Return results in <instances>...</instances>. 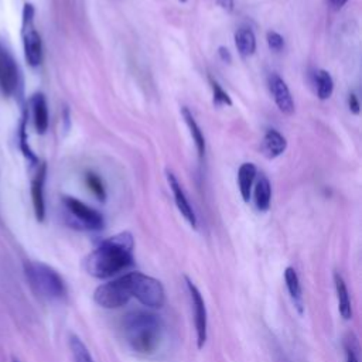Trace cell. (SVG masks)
<instances>
[{"mask_svg": "<svg viewBox=\"0 0 362 362\" xmlns=\"http://www.w3.org/2000/svg\"><path fill=\"white\" fill-rule=\"evenodd\" d=\"M134 240L130 232H120L103 240L83 262L85 270L96 279H107L133 263Z\"/></svg>", "mask_w": 362, "mask_h": 362, "instance_id": "obj_1", "label": "cell"}, {"mask_svg": "<svg viewBox=\"0 0 362 362\" xmlns=\"http://www.w3.org/2000/svg\"><path fill=\"white\" fill-rule=\"evenodd\" d=\"M122 331L126 342L136 354L151 355L161 345L164 324L154 313L136 310L124 315Z\"/></svg>", "mask_w": 362, "mask_h": 362, "instance_id": "obj_2", "label": "cell"}, {"mask_svg": "<svg viewBox=\"0 0 362 362\" xmlns=\"http://www.w3.org/2000/svg\"><path fill=\"white\" fill-rule=\"evenodd\" d=\"M24 273L31 287L48 300H61L66 294V287L57 270L41 262H25Z\"/></svg>", "mask_w": 362, "mask_h": 362, "instance_id": "obj_3", "label": "cell"}, {"mask_svg": "<svg viewBox=\"0 0 362 362\" xmlns=\"http://www.w3.org/2000/svg\"><path fill=\"white\" fill-rule=\"evenodd\" d=\"M132 297L137 298L143 305L150 308H160L165 303V291L163 284L141 272L127 273Z\"/></svg>", "mask_w": 362, "mask_h": 362, "instance_id": "obj_4", "label": "cell"}, {"mask_svg": "<svg viewBox=\"0 0 362 362\" xmlns=\"http://www.w3.org/2000/svg\"><path fill=\"white\" fill-rule=\"evenodd\" d=\"M21 37L27 64L30 66H38L42 61V41L40 33L34 27V7L30 3H25L23 8Z\"/></svg>", "mask_w": 362, "mask_h": 362, "instance_id": "obj_5", "label": "cell"}, {"mask_svg": "<svg viewBox=\"0 0 362 362\" xmlns=\"http://www.w3.org/2000/svg\"><path fill=\"white\" fill-rule=\"evenodd\" d=\"M130 298H132V293H130L127 274L98 286L93 293L95 303L102 308H107V310L120 308L124 304H127Z\"/></svg>", "mask_w": 362, "mask_h": 362, "instance_id": "obj_6", "label": "cell"}, {"mask_svg": "<svg viewBox=\"0 0 362 362\" xmlns=\"http://www.w3.org/2000/svg\"><path fill=\"white\" fill-rule=\"evenodd\" d=\"M20 85L21 75L18 64L6 44L0 40V90L4 96H14L18 93Z\"/></svg>", "mask_w": 362, "mask_h": 362, "instance_id": "obj_7", "label": "cell"}, {"mask_svg": "<svg viewBox=\"0 0 362 362\" xmlns=\"http://www.w3.org/2000/svg\"><path fill=\"white\" fill-rule=\"evenodd\" d=\"M62 201L76 228L88 230H99L103 228V216L96 209L88 206L74 197H64Z\"/></svg>", "mask_w": 362, "mask_h": 362, "instance_id": "obj_8", "label": "cell"}, {"mask_svg": "<svg viewBox=\"0 0 362 362\" xmlns=\"http://www.w3.org/2000/svg\"><path fill=\"white\" fill-rule=\"evenodd\" d=\"M185 283H187V288L189 293V298H191V305L194 308V324H195V331H197V346L198 349H201L205 342H206V331H208V317H206V307H205V301L202 298L201 291L198 290V287L185 276Z\"/></svg>", "mask_w": 362, "mask_h": 362, "instance_id": "obj_9", "label": "cell"}, {"mask_svg": "<svg viewBox=\"0 0 362 362\" xmlns=\"http://www.w3.org/2000/svg\"><path fill=\"white\" fill-rule=\"evenodd\" d=\"M165 177H167V181H168V185L173 191V195H174V201H175V205L178 208V211L181 212V215L185 218V221L192 226V228H197V216H195V212L181 187V184L178 182L177 177L174 175V173L171 171H165Z\"/></svg>", "mask_w": 362, "mask_h": 362, "instance_id": "obj_10", "label": "cell"}, {"mask_svg": "<svg viewBox=\"0 0 362 362\" xmlns=\"http://www.w3.org/2000/svg\"><path fill=\"white\" fill-rule=\"evenodd\" d=\"M269 89L280 112L286 115H291L294 112V102H293L290 89L287 83L277 74H272L269 76Z\"/></svg>", "mask_w": 362, "mask_h": 362, "instance_id": "obj_11", "label": "cell"}, {"mask_svg": "<svg viewBox=\"0 0 362 362\" xmlns=\"http://www.w3.org/2000/svg\"><path fill=\"white\" fill-rule=\"evenodd\" d=\"M45 174H47V165L42 163L31 180V199H33L34 214L38 222H42L45 218V199H44Z\"/></svg>", "mask_w": 362, "mask_h": 362, "instance_id": "obj_12", "label": "cell"}, {"mask_svg": "<svg viewBox=\"0 0 362 362\" xmlns=\"http://www.w3.org/2000/svg\"><path fill=\"white\" fill-rule=\"evenodd\" d=\"M31 113H33V123L38 134H44L48 130V106L47 99L42 93H34L30 99Z\"/></svg>", "mask_w": 362, "mask_h": 362, "instance_id": "obj_13", "label": "cell"}, {"mask_svg": "<svg viewBox=\"0 0 362 362\" xmlns=\"http://www.w3.org/2000/svg\"><path fill=\"white\" fill-rule=\"evenodd\" d=\"M284 281H286V287L287 291L291 297V301L296 307V310L298 311V314H303L304 311V303H303V294H301V286H300V279L297 272L294 270V267L288 266L284 270Z\"/></svg>", "mask_w": 362, "mask_h": 362, "instance_id": "obj_14", "label": "cell"}, {"mask_svg": "<svg viewBox=\"0 0 362 362\" xmlns=\"http://www.w3.org/2000/svg\"><path fill=\"white\" fill-rule=\"evenodd\" d=\"M286 148H287V141L277 130L270 129L266 132V134L263 137L262 150L267 158H274V157L280 156L281 153H284Z\"/></svg>", "mask_w": 362, "mask_h": 362, "instance_id": "obj_15", "label": "cell"}, {"mask_svg": "<svg viewBox=\"0 0 362 362\" xmlns=\"http://www.w3.org/2000/svg\"><path fill=\"white\" fill-rule=\"evenodd\" d=\"M334 283H335V291H337V300H338V311L344 320H351L352 305H351L348 288L342 276L338 272L334 273Z\"/></svg>", "mask_w": 362, "mask_h": 362, "instance_id": "obj_16", "label": "cell"}, {"mask_svg": "<svg viewBox=\"0 0 362 362\" xmlns=\"http://www.w3.org/2000/svg\"><path fill=\"white\" fill-rule=\"evenodd\" d=\"M256 177V167L253 163H243L238 171V182H239V191L245 202H249L252 185Z\"/></svg>", "mask_w": 362, "mask_h": 362, "instance_id": "obj_17", "label": "cell"}, {"mask_svg": "<svg viewBox=\"0 0 362 362\" xmlns=\"http://www.w3.org/2000/svg\"><path fill=\"white\" fill-rule=\"evenodd\" d=\"M235 44L242 57H250L256 51V37L249 27H242L235 33Z\"/></svg>", "mask_w": 362, "mask_h": 362, "instance_id": "obj_18", "label": "cell"}, {"mask_svg": "<svg viewBox=\"0 0 362 362\" xmlns=\"http://www.w3.org/2000/svg\"><path fill=\"white\" fill-rule=\"evenodd\" d=\"M270 199H272V187L266 175H260L256 187H255V202L259 211L264 212L270 206Z\"/></svg>", "mask_w": 362, "mask_h": 362, "instance_id": "obj_19", "label": "cell"}, {"mask_svg": "<svg viewBox=\"0 0 362 362\" xmlns=\"http://www.w3.org/2000/svg\"><path fill=\"white\" fill-rule=\"evenodd\" d=\"M181 112H182L184 120H185V123H187V126H188V129H189V133H191V136H192V139H194V143H195V146H197L198 156L202 158L204 154H205V137H204V134H202V132H201L198 123L195 122L192 113L189 112V109L184 106V107L181 109Z\"/></svg>", "mask_w": 362, "mask_h": 362, "instance_id": "obj_20", "label": "cell"}, {"mask_svg": "<svg viewBox=\"0 0 362 362\" xmlns=\"http://www.w3.org/2000/svg\"><path fill=\"white\" fill-rule=\"evenodd\" d=\"M315 88H317V96L321 100H325L332 95L334 81L327 71L318 69L315 72Z\"/></svg>", "mask_w": 362, "mask_h": 362, "instance_id": "obj_21", "label": "cell"}, {"mask_svg": "<svg viewBox=\"0 0 362 362\" xmlns=\"http://www.w3.org/2000/svg\"><path fill=\"white\" fill-rule=\"evenodd\" d=\"M68 345L72 354V358L75 362H95L90 352L88 351L86 345L82 342V339L74 334L69 335Z\"/></svg>", "mask_w": 362, "mask_h": 362, "instance_id": "obj_22", "label": "cell"}, {"mask_svg": "<svg viewBox=\"0 0 362 362\" xmlns=\"http://www.w3.org/2000/svg\"><path fill=\"white\" fill-rule=\"evenodd\" d=\"M86 184H88L89 189L96 195V198L99 201H105L106 199V191H105L103 182L100 181V178L96 174H93V173L86 174Z\"/></svg>", "mask_w": 362, "mask_h": 362, "instance_id": "obj_23", "label": "cell"}, {"mask_svg": "<svg viewBox=\"0 0 362 362\" xmlns=\"http://www.w3.org/2000/svg\"><path fill=\"white\" fill-rule=\"evenodd\" d=\"M211 88H212L214 103L215 105H228V106L232 105V100H230L229 95L222 89V86L216 81L211 79Z\"/></svg>", "mask_w": 362, "mask_h": 362, "instance_id": "obj_24", "label": "cell"}, {"mask_svg": "<svg viewBox=\"0 0 362 362\" xmlns=\"http://www.w3.org/2000/svg\"><path fill=\"white\" fill-rule=\"evenodd\" d=\"M266 38H267V45H269V48L272 51L279 52V51H281L284 48V40H283V37L279 33L269 31Z\"/></svg>", "mask_w": 362, "mask_h": 362, "instance_id": "obj_25", "label": "cell"}, {"mask_svg": "<svg viewBox=\"0 0 362 362\" xmlns=\"http://www.w3.org/2000/svg\"><path fill=\"white\" fill-rule=\"evenodd\" d=\"M354 339L345 341V362H358V352L352 345Z\"/></svg>", "mask_w": 362, "mask_h": 362, "instance_id": "obj_26", "label": "cell"}, {"mask_svg": "<svg viewBox=\"0 0 362 362\" xmlns=\"http://www.w3.org/2000/svg\"><path fill=\"white\" fill-rule=\"evenodd\" d=\"M348 103H349V110H351L354 115H358V113H359V100H358V98H356L355 93H351V95H349Z\"/></svg>", "mask_w": 362, "mask_h": 362, "instance_id": "obj_27", "label": "cell"}, {"mask_svg": "<svg viewBox=\"0 0 362 362\" xmlns=\"http://www.w3.org/2000/svg\"><path fill=\"white\" fill-rule=\"evenodd\" d=\"M218 54H219V57H221V59L223 61V62H230L232 61V57H230V52H229V49L228 48H225V47H219L218 48Z\"/></svg>", "mask_w": 362, "mask_h": 362, "instance_id": "obj_28", "label": "cell"}, {"mask_svg": "<svg viewBox=\"0 0 362 362\" xmlns=\"http://www.w3.org/2000/svg\"><path fill=\"white\" fill-rule=\"evenodd\" d=\"M216 3L225 11H232L233 10V0H216Z\"/></svg>", "mask_w": 362, "mask_h": 362, "instance_id": "obj_29", "label": "cell"}, {"mask_svg": "<svg viewBox=\"0 0 362 362\" xmlns=\"http://www.w3.org/2000/svg\"><path fill=\"white\" fill-rule=\"evenodd\" d=\"M346 1H348V0H329L331 6H332L334 8H341Z\"/></svg>", "mask_w": 362, "mask_h": 362, "instance_id": "obj_30", "label": "cell"}, {"mask_svg": "<svg viewBox=\"0 0 362 362\" xmlns=\"http://www.w3.org/2000/svg\"><path fill=\"white\" fill-rule=\"evenodd\" d=\"M13 362H18V361H17V359H13Z\"/></svg>", "mask_w": 362, "mask_h": 362, "instance_id": "obj_31", "label": "cell"}, {"mask_svg": "<svg viewBox=\"0 0 362 362\" xmlns=\"http://www.w3.org/2000/svg\"><path fill=\"white\" fill-rule=\"evenodd\" d=\"M180 1H182V3H184V1H187V0H180Z\"/></svg>", "mask_w": 362, "mask_h": 362, "instance_id": "obj_32", "label": "cell"}]
</instances>
